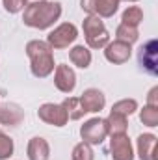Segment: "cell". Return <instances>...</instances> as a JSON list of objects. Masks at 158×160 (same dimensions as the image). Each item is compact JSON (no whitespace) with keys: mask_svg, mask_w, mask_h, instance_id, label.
<instances>
[{"mask_svg":"<svg viewBox=\"0 0 158 160\" xmlns=\"http://www.w3.org/2000/svg\"><path fill=\"white\" fill-rule=\"evenodd\" d=\"M140 38V32H138V28L136 26H128V24H119L117 30H116V39L117 41H125V43H128V45H132V43H136Z\"/></svg>","mask_w":158,"mask_h":160,"instance_id":"obj_18","label":"cell"},{"mask_svg":"<svg viewBox=\"0 0 158 160\" xmlns=\"http://www.w3.org/2000/svg\"><path fill=\"white\" fill-rule=\"evenodd\" d=\"M69 60L73 65H77L80 69H87L91 65V50L84 45H77L69 50Z\"/></svg>","mask_w":158,"mask_h":160,"instance_id":"obj_14","label":"cell"},{"mask_svg":"<svg viewBox=\"0 0 158 160\" xmlns=\"http://www.w3.org/2000/svg\"><path fill=\"white\" fill-rule=\"evenodd\" d=\"M2 4L7 13H19V11H24V8L28 6V0H2Z\"/></svg>","mask_w":158,"mask_h":160,"instance_id":"obj_25","label":"cell"},{"mask_svg":"<svg viewBox=\"0 0 158 160\" xmlns=\"http://www.w3.org/2000/svg\"><path fill=\"white\" fill-rule=\"evenodd\" d=\"M78 99H80V104H82V108H84L86 114H97V112H101V110L104 108V104H106L104 93H102L101 89H97V88L86 89Z\"/></svg>","mask_w":158,"mask_h":160,"instance_id":"obj_10","label":"cell"},{"mask_svg":"<svg viewBox=\"0 0 158 160\" xmlns=\"http://www.w3.org/2000/svg\"><path fill=\"white\" fill-rule=\"evenodd\" d=\"M110 153L112 160H134V149L126 134L110 136Z\"/></svg>","mask_w":158,"mask_h":160,"instance_id":"obj_11","label":"cell"},{"mask_svg":"<svg viewBox=\"0 0 158 160\" xmlns=\"http://www.w3.org/2000/svg\"><path fill=\"white\" fill-rule=\"evenodd\" d=\"M54 86L62 91V93H73V89L77 88V75L75 71L65 65L60 63L54 67Z\"/></svg>","mask_w":158,"mask_h":160,"instance_id":"obj_9","label":"cell"},{"mask_svg":"<svg viewBox=\"0 0 158 160\" xmlns=\"http://www.w3.org/2000/svg\"><path fill=\"white\" fill-rule=\"evenodd\" d=\"M63 108H65V112H67V116H69V119H80L86 112H84V108H82V104H80V99L78 97H67L63 102Z\"/></svg>","mask_w":158,"mask_h":160,"instance_id":"obj_19","label":"cell"},{"mask_svg":"<svg viewBox=\"0 0 158 160\" xmlns=\"http://www.w3.org/2000/svg\"><path fill=\"white\" fill-rule=\"evenodd\" d=\"M80 136H82V142H86L89 145H101L108 136L106 119H102V118L87 119L80 127Z\"/></svg>","mask_w":158,"mask_h":160,"instance_id":"obj_4","label":"cell"},{"mask_svg":"<svg viewBox=\"0 0 158 160\" xmlns=\"http://www.w3.org/2000/svg\"><path fill=\"white\" fill-rule=\"evenodd\" d=\"M136 110H138V102H136V99H121V101H117V102H114V106H112L110 112H114V114H121V116L128 118V116H132Z\"/></svg>","mask_w":158,"mask_h":160,"instance_id":"obj_20","label":"cell"},{"mask_svg":"<svg viewBox=\"0 0 158 160\" xmlns=\"http://www.w3.org/2000/svg\"><path fill=\"white\" fill-rule=\"evenodd\" d=\"M26 155L30 160H48L50 157V145L45 138L36 136L28 142V147H26Z\"/></svg>","mask_w":158,"mask_h":160,"instance_id":"obj_13","label":"cell"},{"mask_svg":"<svg viewBox=\"0 0 158 160\" xmlns=\"http://www.w3.org/2000/svg\"><path fill=\"white\" fill-rule=\"evenodd\" d=\"M140 63L141 67L151 73V75H158V43L156 39H149L141 48H140Z\"/></svg>","mask_w":158,"mask_h":160,"instance_id":"obj_8","label":"cell"},{"mask_svg":"<svg viewBox=\"0 0 158 160\" xmlns=\"http://www.w3.org/2000/svg\"><path fill=\"white\" fill-rule=\"evenodd\" d=\"M106 127H108V136H117V134H126L128 130V121L121 114L110 112V116L106 118Z\"/></svg>","mask_w":158,"mask_h":160,"instance_id":"obj_15","label":"cell"},{"mask_svg":"<svg viewBox=\"0 0 158 160\" xmlns=\"http://www.w3.org/2000/svg\"><path fill=\"white\" fill-rule=\"evenodd\" d=\"M80 8H82L87 15H93V9H95V0H80Z\"/></svg>","mask_w":158,"mask_h":160,"instance_id":"obj_27","label":"cell"},{"mask_svg":"<svg viewBox=\"0 0 158 160\" xmlns=\"http://www.w3.org/2000/svg\"><path fill=\"white\" fill-rule=\"evenodd\" d=\"M62 17V4L60 2H30L24 8L22 21L26 26L36 30H47L50 28L58 19Z\"/></svg>","mask_w":158,"mask_h":160,"instance_id":"obj_1","label":"cell"},{"mask_svg":"<svg viewBox=\"0 0 158 160\" xmlns=\"http://www.w3.org/2000/svg\"><path fill=\"white\" fill-rule=\"evenodd\" d=\"M71 160H95V153H93V149H91L89 143L80 142V143H77L73 147Z\"/></svg>","mask_w":158,"mask_h":160,"instance_id":"obj_22","label":"cell"},{"mask_svg":"<svg viewBox=\"0 0 158 160\" xmlns=\"http://www.w3.org/2000/svg\"><path fill=\"white\" fill-rule=\"evenodd\" d=\"M140 121L147 127H158V108L145 104L143 110H140Z\"/></svg>","mask_w":158,"mask_h":160,"instance_id":"obj_23","label":"cell"},{"mask_svg":"<svg viewBox=\"0 0 158 160\" xmlns=\"http://www.w3.org/2000/svg\"><path fill=\"white\" fill-rule=\"evenodd\" d=\"M119 8L117 0H95V9H93V15L101 17V19H110L116 15Z\"/></svg>","mask_w":158,"mask_h":160,"instance_id":"obj_17","label":"cell"},{"mask_svg":"<svg viewBox=\"0 0 158 160\" xmlns=\"http://www.w3.org/2000/svg\"><path fill=\"white\" fill-rule=\"evenodd\" d=\"M147 104L158 108V86H155V88L149 91V95H147Z\"/></svg>","mask_w":158,"mask_h":160,"instance_id":"obj_26","label":"cell"},{"mask_svg":"<svg viewBox=\"0 0 158 160\" xmlns=\"http://www.w3.org/2000/svg\"><path fill=\"white\" fill-rule=\"evenodd\" d=\"M37 116L43 123L52 125V127H65L69 121V116L63 104H54V102H45L43 106H39Z\"/></svg>","mask_w":158,"mask_h":160,"instance_id":"obj_6","label":"cell"},{"mask_svg":"<svg viewBox=\"0 0 158 160\" xmlns=\"http://www.w3.org/2000/svg\"><path fill=\"white\" fill-rule=\"evenodd\" d=\"M121 21H123V24H128V26H136V28H138V24L143 21V11H141V8H138V6L126 8V9L123 11Z\"/></svg>","mask_w":158,"mask_h":160,"instance_id":"obj_21","label":"cell"},{"mask_svg":"<svg viewBox=\"0 0 158 160\" xmlns=\"http://www.w3.org/2000/svg\"><path fill=\"white\" fill-rule=\"evenodd\" d=\"M78 38V28L73 24V22H62L60 26H56L48 38L47 43L52 47V48H67L71 43H75V39Z\"/></svg>","mask_w":158,"mask_h":160,"instance_id":"obj_5","label":"cell"},{"mask_svg":"<svg viewBox=\"0 0 158 160\" xmlns=\"http://www.w3.org/2000/svg\"><path fill=\"white\" fill-rule=\"evenodd\" d=\"M13 151H15L13 140H11L7 134H4V132L0 130V160H7L13 155Z\"/></svg>","mask_w":158,"mask_h":160,"instance_id":"obj_24","label":"cell"},{"mask_svg":"<svg viewBox=\"0 0 158 160\" xmlns=\"http://www.w3.org/2000/svg\"><path fill=\"white\" fill-rule=\"evenodd\" d=\"M22 121V110L17 104L0 106V123L4 125H19Z\"/></svg>","mask_w":158,"mask_h":160,"instance_id":"obj_16","label":"cell"},{"mask_svg":"<svg viewBox=\"0 0 158 160\" xmlns=\"http://www.w3.org/2000/svg\"><path fill=\"white\" fill-rule=\"evenodd\" d=\"M117 2H123V0H117ZM125 2H138V0H125Z\"/></svg>","mask_w":158,"mask_h":160,"instance_id":"obj_28","label":"cell"},{"mask_svg":"<svg viewBox=\"0 0 158 160\" xmlns=\"http://www.w3.org/2000/svg\"><path fill=\"white\" fill-rule=\"evenodd\" d=\"M28 2H43V0H28Z\"/></svg>","mask_w":158,"mask_h":160,"instance_id":"obj_29","label":"cell"},{"mask_svg":"<svg viewBox=\"0 0 158 160\" xmlns=\"http://www.w3.org/2000/svg\"><path fill=\"white\" fill-rule=\"evenodd\" d=\"M84 36H86V43L89 48H104L110 43V34L104 26V22L101 21V17L97 15H87L84 19Z\"/></svg>","mask_w":158,"mask_h":160,"instance_id":"obj_3","label":"cell"},{"mask_svg":"<svg viewBox=\"0 0 158 160\" xmlns=\"http://www.w3.org/2000/svg\"><path fill=\"white\" fill-rule=\"evenodd\" d=\"M156 136L155 134H140L136 140L138 147V157L140 160H158L156 157Z\"/></svg>","mask_w":158,"mask_h":160,"instance_id":"obj_12","label":"cell"},{"mask_svg":"<svg viewBox=\"0 0 158 160\" xmlns=\"http://www.w3.org/2000/svg\"><path fill=\"white\" fill-rule=\"evenodd\" d=\"M132 56V45L125 43V41H110L104 47V58L114 63V65H121L125 62H128Z\"/></svg>","mask_w":158,"mask_h":160,"instance_id":"obj_7","label":"cell"},{"mask_svg":"<svg viewBox=\"0 0 158 160\" xmlns=\"http://www.w3.org/2000/svg\"><path fill=\"white\" fill-rule=\"evenodd\" d=\"M52 47L47 41H28L26 45V54L30 58V69L32 75L37 78H47L54 71V56H52Z\"/></svg>","mask_w":158,"mask_h":160,"instance_id":"obj_2","label":"cell"}]
</instances>
